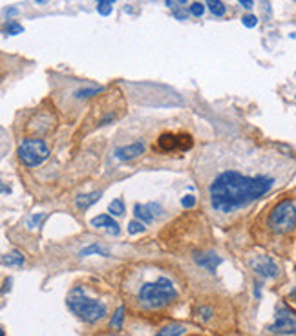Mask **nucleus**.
I'll use <instances>...</instances> for the list:
<instances>
[{"mask_svg": "<svg viewBox=\"0 0 296 336\" xmlns=\"http://www.w3.org/2000/svg\"><path fill=\"white\" fill-rule=\"evenodd\" d=\"M196 263L200 265V267H205L209 273H214L216 268H218V265L221 263V258L219 256H216V254H201V256H198L196 258Z\"/></svg>", "mask_w": 296, "mask_h": 336, "instance_id": "nucleus-11", "label": "nucleus"}, {"mask_svg": "<svg viewBox=\"0 0 296 336\" xmlns=\"http://www.w3.org/2000/svg\"><path fill=\"white\" fill-rule=\"evenodd\" d=\"M251 267L261 278H276L280 273L278 265L274 263L269 256H258V258H254L251 261Z\"/></svg>", "mask_w": 296, "mask_h": 336, "instance_id": "nucleus-8", "label": "nucleus"}, {"mask_svg": "<svg viewBox=\"0 0 296 336\" xmlns=\"http://www.w3.org/2000/svg\"><path fill=\"white\" fill-rule=\"evenodd\" d=\"M242 22L245 27H254L256 24H258V18H256L254 15H245V17L242 18Z\"/></svg>", "mask_w": 296, "mask_h": 336, "instance_id": "nucleus-25", "label": "nucleus"}, {"mask_svg": "<svg viewBox=\"0 0 296 336\" xmlns=\"http://www.w3.org/2000/svg\"><path fill=\"white\" fill-rule=\"evenodd\" d=\"M181 334H185V327L179 325V323L167 325V327L159 329V332H155V336H181Z\"/></svg>", "mask_w": 296, "mask_h": 336, "instance_id": "nucleus-14", "label": "nucleus"}, {"mask_svg": "<svg viewBox=\"0 0 296 336\" xmlns=\"http://www.w3.org/2000/svg\"><path fill=\"white\" fill-rule=\"evenodd\" d=\"M101 197V192H93V194H86V195H79L77 197V207L82 210H86L90 205H93L97 199Z\"/></svg>", "mask_w": 296, "mask_h": 336, "instance_id": "nucleus-15", "label": "nucleus"}, {"mask_svg": "<svg viewBox=\"0 0 296 336\" xmlns=\"http://www.w3.org/2000/svg\"><path fill=\"white\" fill-rule=\"evenodd\" d=\"M134 214H136V218L143 223H150L154 219V214L150 212V207L148 205H139L137 203L134 207Z\"/></svg>", "mask_w": 296, "mask_h": 336, "instance_id": "nucleus-12", "label": "nucleus"}, {"mask_svg": "<svg viewBox=\"0 0 296 336\" xmlns=\"http://www.w3.org/2000/svg\"><path fill=\"white\" fill-rule=\"evenodd\" d=\"M271 332H276V334H285L292 336L296 334V320L292 316H289L283 309L276 311V322L269 327Z\"/></svg>", "mask_w": 296, "mask_h": 336, "instance_id": "nucleus-7", "label": "nucleus"}, {"mask_svg": "<svg viewBox=\"0 0 296 336\" xmlns=\"http://www.w3.org/2000/svg\"><path fill=\"white\" fill-rule=\"evenodd\" d=\"M90 254L110 256V254H108V250H106V249H103V247H99V245H90V247H88V249L81 250V254H79V256H90Z\"/></svg>", "mask_w": 296, "mask_h": 336, "instance_id": "nucleus-19", "label": "nucleus"}, {"mask_svg": "<svg viewBox=\"0 0 296 336\" xmlns=\"http://www.w3.org/2000/svg\"><path fill=\"white\" fill-rule=\"evenodd\" d=\"M238 2H240V4H242L245 9H251L252 6H254V2H252V0H238Z\"/></svg>", "mask_w": 296, "mask_h": 336, "instance_id": "nucleus-28", "label": "nucleus"}, {"mask_svg": "<svg viewBox=\"0 0 296 336\" xmlns=\"http://www.w3.org/2000/svg\"><path fill=\"white\" fill-rule=\"evenodd\" d=\"M2 265H6V267H22L24 265V256L18 252V250H13V252H9V254L2 256Z\"/></svg>", "mask_w": 296, "mask_h": 336, "instance_id": "nucleus-13", "label": "nucleus"}, {"mask_svg": "<svg viewBox=\"0 0 296 336\" xmlns=\"http://www.w3.org/2000/svg\"><path fill=\"white\" fill-rule=\"evenodd\" d=\"M123 320H124V307H117V311L114 313L112 320H110V327L114 329H123Z\"/></svg>", "mask_w": 296, "mask_h": 336, "instance_id": "nucleus-17", "label": "nucleus"}, {"mask_svg": "<svg viewBox=\"0 0 296 336\" xmlns=\"http://www.w3.org/2000/svg\"><path fill=\"white\" fill-rule=\"evenodd\" d=\"M68 307L77 318L86 323H95L106 316V305L99 300L81 294V289H75L68 298Z\"/></svg>", "mask_w": 296, "mask_h": 336, "instance_id": "nucleus-3", "label": "nucleus"}, {"mask_svg": "<svg viewBox=\"0 0 296 336\" xmlns=\"http://www.w3.org/2000/svg\"><path fill=\"white\" fill-rule=\"evenodd\" d=\"M145 230V223L143 221H130L128 223V232H130V234H139V232H143Z\"/></svg>", "mask_w": 296, "mask_h": 336, "instance_id": "nucleus-21", "label": "nucleus"}, {"mask_svg": "<svg viewBox=\"0 0 296 336\" xmlns=\"http://www.w3.org/2000/svg\"><path fill=\"white\" fill-rule=\"evenodd\" d=\"M181 205L185 207V209H192V207L196 205V197H194V195H185V197L181 199Z\"/></svg>", "mask_w": 296, "mask_h": 336, "instance_id": "nucleus-26", "label": "nucleus"}, {"mask_svg": "<svg viewBox=\"0 0 296 336\" xmlns=\"http://www.w3.org/2000/svg\"><path fill=\"white\" fill-rule=\"evenodd\" d=\"M91 225L97 228H106L112 234H119V225L115 219H112V216H106V214H101L97 218L91 219Z\"/></svg>", "mask_w": 296, "mask_h": 336, "instance_id": "nucleus-10", "label": "nucleus"}, {"mask_svg": "<svg viewBox=\"0 0 296 336\" xmlns=\"http://www.w3.org/2000/svg\"><path fill=\"white\" fill-rule=\"evenodd\" d=\"M37 4H48V0H35Z\"/></svg>", "mask_w": 296, "mask_h": 336, "instance_id": "nucleus-29", "label": "nucleus"}, {"mask_svg": "<svg viewBox=\"0 0 296 336\" xmlns=\"http://www.w3.org/2000/svg\"><path fill=\"white\" fill-rule=\"evenodd\" d=\"M17 154L26 166H39L50 157V148L42 139H24L18 145Z\"/></svg>", "mask_w": 296, "mask_h": 336, "instance_id": "nucleus-5", "label": "nucleus"}, {"mask_svg": "<svg viewBox=\"0 0 296 336\" xmlns=\"http://www.w3.org/2000/svg\"><path fill=\"white\" fill-rule=\"evenodd\" d=\"M143 152H145V145H143V143H134V145L117 148V150H115V157L121 161H130V159L139 157Z\"/></svg>", "mask_w": 296, "mask_h": 336, "instance_id": "nucleus-9", "label": "nucleus"}, {"mask_svg": "<svg viewBox=\"0 0 296 336\" xmlns=\"http://www.w3.org/2000/svg\"><path fill=\"white\" fill-rule=\"evenodd\" d=\"M115 0H101L99 6H97V11H99L103 17H106V15L112 13V4H114Z\"/></svg>", "mask_w": 296, "mask_h": 336, "instance_id": "nucleus-20", "label": "nucleus"}, {"mask_svg": "<svg viewBox=\"0 0 296 336\" xmlns=\"http://www.w3.org/2000/svg\"><path fill=\"white\" fill-rule=\"evenodd\" d=\"M207 8L210 9V13L214 15V17H223L227 8L221 0H207Z\"/></svg>", "mask_w": 296, "mask_h": 336, "instance_id": "nucleus-16", "label": "nucleus"}, {"mask_svg": "<svg viewBox=\"0 0 296 336\" xmlns=\"http://www.w3.org/2000/svg\"><path fill=\"white\" fill-rule=\"evenodd\" d=\"M178 298V291L169 278L148 282L139 289V301L148 309H161Z\"/></svg>", "mask_w": 296, "mask_h": 336, "instance_id": "nucleus-2", "label": "nucleus"}, {"mask_svg": "<svg viewBox=\"0 0 296 336\" xmlns=\"http://www.w3.org/2000/svg\"><path fill=\"white\" fill-rule=\"evenodd\" d=\"M185 2H187V0H178V4H185Z\"/></svg>", "mask_w": 296, "mask_h": 336, "instance_id": "nucleus-30", "label": "nucleus"}, {"mask_svg": "<svg viewBox=\"0 0 296 336\" xmlns=\"http://www.w3.org/2000/svg\"><path fill=\"white\" fill-rule=\"evenodd\" d=\"M294 2H296V0H294Z\"/></svg>", "mask_w": 296, "mask_h": 336, "instance_id": "nucleus-31", "label": "nucleus"}, {"mask_svg": "<svg viewBox=\"0 0 296 336\" xmlns=\"http://www.w3.org/2000/svg\"><path fill=\"white\" fill-rule=\"evenodd\" d=\"M198 313H201V318L203 320H209L210 316H212V309H210V307H200Z\"/></svg>", "mask_w": 296, "mask_h": 336, "instance_id": "nucleus-27", "label": "nucleus"}, {"mask_svg": "<svg viewBox=\"0 0 296 336\" xmlns=\"http://www.w3.org/2000/svg\"><path fill=\"white\" fill-rule=\"evenodd\" d=\"M190 13L194 15V17H201V15L205 13V6L201 4V2H194V4L190 6Z\"/></svg>", "mask_w": 296, "mask_h": 336, "instance_id": "nucleus-24", "label": "nucleus"}, {"mask_svg": "<svg viewBox=\"0 0 296 336\" xmlns=\"http://www.w3.org/2000/svg\"><path fill=\"white\" fill-rule=\"evenodd\" d=\"M273 186L274 179L269 176H245L236 170H225L209 186L210 205L218 212L228 214L260 199Z\"/></svg>", "mask_w": 296, "mask_h": 336, "instance_id": "nucleus-1", "label": "nucleus"}, {"mask_svg": "<svg viewBox=\"0 0 296 336\" xmlns=\"http://www.w3.org/2000/svg\"><path fill=\"white\" fill-rule=\"evenodd\" d=\"M157 148L165 154H169V152H187L192 148V137L190 136H174V133H163L159 136V141H157Z\"/></svg>", "mask_w": 296, "mask_h": 336, "instance_id": "nucleus-6", "label": "nucleus"}, {"mask_svg": "<svg viewBox=\"0 0 296 336\" xmlns=\"http://www.w3.org/2000/svg\"><path fill=\"white\" fill-rule=\"evenodd\" d=\"M24 27L17 22H9L8 27H6V35H18V33H22Z\"/></svg>", "mask_w": 296, "mask_h": 336, "instance_id": "nucleus-22", "label": "nucleus"}, {"mask_svg": "<svg viewBox=\"0 0 296 336\" xmlns=\"http://www.w3.org/2000/svg\"><path fill=\"white\" fill-rule=\"evenodd\" d=\"M267 225L276 234H285L296 227V205L291 199L280 201L269 214Z\"/></svg>", "mask_w": 296, "mask_h": 336, "instance_id": "nucleus-4", "label": "nucleus"}, {"mask_svg": "<svg viewBox=\"0 0 296 336\" xmlns=\"http://www.w3.org/2000/svg\"><path fill=\"white\" fill-rule=\"evenodd\" d=\"M99 91H101L99 88H90V90H79V91H75V97H77V99H84V97L97 95Z\"/></svg>", "mask_w": 296, "mask_h": 336, "instance_id": "nucleus-23", "label": "nucleus"}, {"mask_svg": "<svg viewBox=\"0 0 296 336\" xmlns=\"http://www.w3.org/2000/svg\"><path fill=\"white\" fill-rule=\"evenodd\" d=\"M108 210L114 216H123L124 214V201L121 199V197H117V199H114L112 203L108 205Z\"/></svg>", "mask_w": 296, "mask_h": 336, "instance_id": "nucleus-18", "label": "nucleus"}]
</instances>
